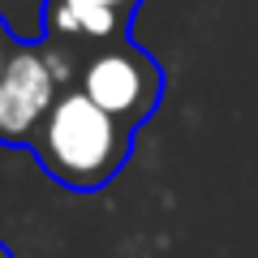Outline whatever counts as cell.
Returning <instances> with one entry per match:
<instances>
[{"mask_svg": "<svg viewBox=\"0 0 258 258\" xmlns=\"http://www.w3.org/2000/svg\"><path fill=\"white\" fill-rule=\"evenodd\" d=\"M30 151L56 185L74 194H95L129 164L134 129L108 116L91 95L64 91L39 125Z\"/></svg>", "mask_w": 258, "mask_h": 258, "instance_id": "6da1fadb", "label": "cell"}, {"mask_svg": "<svg viewBox=\"0 0 258 258\" xmlns=\"http://www.w3.org/2000/svg\"><path fill=\"white\" fill-rule=\"evenodd\" d=\"M9 52H13V35H9V26L0 22V74H5V64H9Z\"/></svg>", "mask_w": 258, "mask_h": 258, "instance_id": "5b68a950", "label": "cell"}, {"mask_svg": "<svg viewBox=\"0 0 258 258\" xmlns=\"http://www.w3.org/2000/svg\"><path fill=\"white\" fill-rule=\"evenodd\" d=\"M99 5H112V9H120L125 18H134V9H138L142 0H99Z\"/></svg>", "mask_w": 258, "mask_h": 258, "instance_id": "8992f818", "label": "cell"}, {"mask_svg": "<svg viewBox=\"0 0 258 258\" xmlns=\"http://www.w3.org/2000/svg\"><path fill=\"white\" fill-rule=\"evenodd\" d=\"M60 95H64V69L56 64L52 47L13 43L9 64L0 74V142L30 147Z\"/></svg>", "mask_w": 258, "mask_h": 258, "instance_id": "3957f363", "label": "cell"}, {"mask_svg": "<svg viewBox=\"0 0 258 258\" xmlns=\"http://www.w3.org/2000/svg\"><path fill=\"white\" fill-rule=\"evenodd\" d=\"M0 258H13V254H9V245H5V241H0Z\"/></svg>", "mask_w": 258, "mask_h": 258, "instance_id": "52a82bcc", "label": "cell"}, {"mask_svg": "<svg viewBox=\"0 0 258 258\" xmlns=\"http://www.w3.org/2000/svg\"><path fill=\"white\" fill-rule=\"evenodd\" d=\"M82 95H91L108 116H116L120 125L138 129L151 112L159 108L164 95V69L155 64V56L147 47L116 39L103 43L91 60L82 64Z\"/></svg>", "mask_w": 258, "mask_h": 258, "instance_id": "7a4b0ae2", "label": "cell"}, {"mask_svg": "<svg viewBox=\"0 0 258 258\" xmlns=\"http://www.w3.org/2000/svg\"><path fill=\"white\" fill-rule=\"evenodd\" d=\"M43 22H47V35L91 39V43H116V39H125L129 26L120 9L99 5V0H47Z\"/></svg>", "mask_w": 258, "mask_h": 258, "instance_id": "277c9868", "label": "cell"}]
</instances>
